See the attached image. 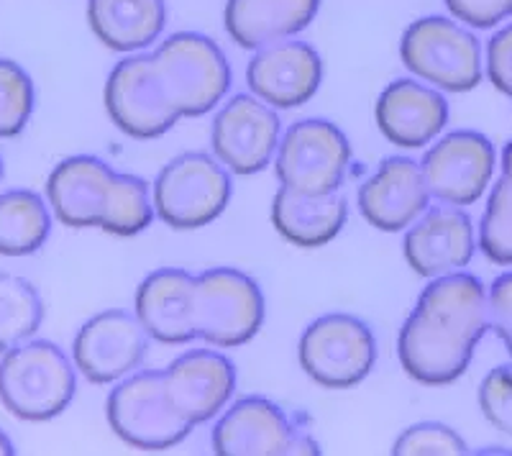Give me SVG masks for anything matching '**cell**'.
I'll return each instance as SVG.
<instances>
[{
	"mask_svg": "<svg viewBox=\"0 0 512 456\" xmlns=\"http://www.w3.org/2000/svg\"><path fill=\"white\" fill-rule=\"evenodd\" d=\"M118 172L93 154L67 157L49 172L47 203L67 228H100Z\"/></svg>",
	"mask_w": 512,
	"mask_h": 456,
	"instance_id": "ffe728a7",
	"label": "cell"
},
{
	"mask_svg": "<svg viewBox=\"0 0 512 456\" xmlns=\"http://www.w3.org/2000/svg\"><path fill=\"white\" fill-rule=\"evenodd\" d=\"M44 321V303L29 280L0 272V351L34 339Z\"/></svg>",
	"mask_w": 512,
	"mask_h": 456,
	"instance_id": "484cf974",
	"label": "cell"
},
{
	"mask_svg": "<svg viewBox=\"0 0 512 456\" xmlns=\"http://www.w3.org/2000/svg\"><path fill=\"white\" fill-rule=\"evenodd\" d=\"M351 164L346 134L326 118H303L282 134L274 172L282 188L326 195L344 185Z\"/></svg>",
	"mask_w": 512,
	"mask_h": 456,
	"instance_id": "9c48e42d",
	"label": "cell"
},
{
	"mask_svg": "<svg viewBox=\"0 0 512 456\" xmlns=\"http://www.w3.org/2000/svg\"><path fill=\"white\" fill-rule=\"evenodd\" d=\"M52 208L34 190L0 195V257H29L52 234Z\"/></svg>",
	"mask_w": 512,
	"mask_h": 456,
	"instance_id": "d4e9b609",
	"label": "cell"
},
{
	"mask_svg": "<svg viewBox=\"0 0 512 456\" xmlns=\"http://www.w3.org/2000/svg\"><path fill=\"white\" fill-rule=\"evenodd\" d=\"M489 334L487 287L469 272L433 277L400 328L397 357L410 380L446 387L472 367L479 341Z\"/></svg>",
	"mask_w": 512,
	"mask_h": 456,
	"instance_id": "6da1fadb",
	"label": "cell"
},
{
	"mask_svg": "<svg viewBox=\"0 0 512 456\" xmlns=\"http://www.w3.org/2000/svg\"><path fill=\"white\" fill-rule=\"evenodd\" d=\"M77 392V367L52 341L29 339L0 359V403L26 423L54 421Z\"/></svg>",
	"mask_w": 512,
	"mask_h": 456,
	"instance_id": "7a4b0ae2",
	"label": "cell"
},
{
	"mask_svg": "<svg viewBox=\"0 0 512 456\" xmlns=\"http://www.w3.org/2000/svg\"><path fill=\"white\" fill-rule=\"evenodd\" d=\"M162 372L169 398L195 428L216 421L236 392V367L216 346L185 351Z\"/></svg>",
	"mask_w": 512,
	"mask_h": 456,
	"instance_id": "e0dca14e",
	"label": "cell"
},
{
	"mask_svg": "<svg viewBox=\"0 0 512 456\" xmlns=\"http://www.w3.org/2000/svg\"><path fill=\"white\" fill-rule=\"evenodd\" d=\"M34 80L13 59L0 57V139H13L34 113Z\"/></svg>",
	"mask_w": 512,
	"mask_h": 456,
	"instance_id": "f1b7e54d",
	"label": "cell"
},
{
	"mask_svg": "<svg viewBox=\"0 0 512 456\" xmlns=\"http://www.w3.org/2000/svg\"><path fill=\"white\" fill-rule=\"evenodd\" d=\"M400 59L418 80L441 93H469L484 77L477 36L443 16L413 21L400 39Z\"/></svg>",
	"mask_w": 512,
	"mask_h": 456,
	"instance_id": "8992f818",
	"label": "cell"
},
{
	"mask_svg": "<svg viewBox=\"0 0 512 456\" xmlns=\"http://www.w3.org/2000/svg\"><path fill=\"white\" fill-rule=\"evenodd\" d=\"M323 82V59L308 41L285 39L256 49L246 67L249 93L277 111L305 106Z\"/></svg>",
	"mask_w": 512,
	"mask_h": 456,
	"instance_id": "2e32d148",
	"label": "cell"
},
{
	"mask_svg": "<svg viewBox=\"0 0 512 456\" xmlns=\"http://www.w3.org/2000/svg\"><path fill=\"white\" fill-rule=\"evenodd\" d=\"M282 139V123L277 108L267 106L254 93L233 95L223 100L213 126L210 147L218 162L231 175H259L274 162Z\"/></svg>",
	"mask_w": 512,
	"mask_h": 456,
	"instance_id": "30bf717a",
	"label": "cell"
},
{
	"mask_svg": "<svg viewBox=\"0 0 512 456\" xmlns=\"http://www.w3.org/2000/svg\"><path fill=\"white\" fill-rule=\"evenodd\" d=\"M489 303V331L505 344L507 354L512 357V269L497 277L487 287Z\"/></svg>",
	"mask_w": 512,
	"mask_h": 456,
	"instance_id": "1f68e13d",
	"label": "cell"
},
{
	"mask_svg": "<svg viewBox=\"0 0 512 456\" xmlns=\"http://www.w3.org/2000/svg\"><path fill=\"white\" fill-rule=\"evenodd\" d=\"M374 121L379 134L395 147L423 149L446 129L448 100L428 82L400 77L379 93Z\"/></svg>",
	"mask_w": 512,
	"mask_h": 456,
	"instance_id": "d6986e66",
	"label": "cell"
},
{
	"mask_svg": "<svg viewBox=\"0 0 512 456\" xmlns=\"http://www.w3.org/2000/svg\"><path fill=\"white\" fill-rule=\"evenodd\" d=\"M484 421L505 436H512V362L489 369L477 392Z\"/></svg>",
	"mask_w": 512,
	"mask_h": 456,
	"instance_id": "4dcf8cb0",
	"label": "cell"
},
{
	"mask_svg": "<svg viewBox=\"0 0 512 456\" xmlns=\"http://www.w3.org/2000/svg\"><path fill=\"white\" fill-rule=\"evenodd\" d=\"M397 456H456L466 454V441L446 423L425 421L405 428L392 444Z\"/></svg>",
	"mask_w": 512,
	"mask_h": 456,
	"instance_id": "f546056e",
	"label": "cell"
},
{
	"mask_svg": "<svg viewBox=\"0 0 512 456\" xmlns=\"http://www.w3.org/2000/svg\"><path fill=\"white\" fill-rule=\"evenodd\" d=\"M213 451L221 456L313 454L315 444L297 433L285 410L269 398H241L228 405L213 428Z\"/></svg>",
	"mask_w": 512,
	"mask_h": 456,
	"instance_id": "5bb4252c",
	"label": "cell"
},
{
	"mask_svg": "<svg viewBox=\"0 0 512 456\" xmlns=\"http://www.w3.org/2000/svg\"><path fill=\"white\" fill-rule=\"evenodd\" d=\"M149 57L164 100L180 121L208 116L226 100L231 67L223 49L208 36L180 31L164 39Z\"/></svg>",
	"mask_w": 512,
	"mask_h": 456,
	"instance_id": "3957f363",
	"label": "cell"
},
{
	"mask_svg": "<svg viewBox=\"0 0 512 456\" xmlns=\"http://www.w3.org/2000/svg\"><path fill=\"white\" fill-rule=\"evenodd\" d=\"M446 8L472 29H492L512 16V0H446Z\"/></svg>",
	"mask_w": 512,
	"mask_h": 456,
	"instance_id": "d6a6232c",
	"label": "cell"
},
{
	"mask_svg": "<svg viewBox=\"0 0 512 456\" xmlns=\"http://www.w3.org/2000/svg\"><path fill=\"white\" fill-rule=\"evenodd\" d=\"M297 362L308 380L326 390H351L372 375L377 336L351 313H328L310 323L297 341Z\"/></svg>",
	"mask_w": 512,
	"mask_h": 456,
	"instance_id": "ba28073f",
	"label": "cell"
},
{
	"mask_svg": "<svg viewBox=\"0 0 512 456\" xmlns=\"http://www.w3.org/2000/svg\"><path fill=\"white\" fill-rule=\"evenodd\" d=\"M154 218H157L154 198L149 193V185H146L144 177L121 175L118 172L111 203H108L100 231L111 236H121V239H131V236L144 234L146 228L152 226Z\"/></svg>",
	"mask_w": 512,
	"mask_h": 456,
	"instance_id": "4316f807",
	"label": "cell"
},
{
	"mask_svg": "<svg viewBox=\"0 0 512 456\" xmlns=\"http://www.w3.org/2000/svg\"><path fill=\"white\" fill-rule=\"evenodd\" d=\"M134 313L152 341L185 346L195 331V275L182 267L154 269L136 287Z\"/></svg>",
	"mask_w": 512,
	"mask_h": 456,
	"instance_id": "44dd1931",
	"label": "cell"
},
{
	"mask_svg": "<svg viewBox=\"0 0 512 456\" xmlns=\"http://www.w3.org/2000/svg\"><path fill=\"white\" fill-rule=\"evenodd\" d=\"M0 180H3V159H0Z\"/></svg>",
	"mask_w": 512,
	"mask_h": 456,
	"instance_id": "8d00e7d4",
	"label": "cell"
},
{
	"mask_svg": "<svg viewBox=\"0 0 512 456\" xmlns=\"http://www.w3.org/2000/svg\"><path fill=\"white\" fill-rule=\"evenodd\" d=\"M88 24L103 47L136 54L162 36L167 6L164 0H88Z\"/></svg>",
	"mask_w": 512,
	"mask_h": 456,
	"instance_id": "cb8c5ba5",
	"label": "cell"
},
{
	"mask_svg": "<svg viewBox=\"0 0 512 456\" xmlns=\"http://www.w3.org/2000/svg\"><path fill=\"white\" fill-rule=\"evenodd\" d=\"M152 198L159 221L175 231H198L226 213L233 198L231 170L216 154L185 152L159 170Z\"/></svg>",
	"mask_w": 512,
	"mask_h": 456,
	"instance_id": "277c9868",
	"label": "cell"
},
{
	"mask_svg": "<svg viewBox=\"0 0 512 456\" xmlns=\"http://www.w3.org/2000/svg\"><path fill=\"white\" fill-rule=\"evenodd\" d=\"M320 0H226L223 24L241 49H262L313 24Z\"/></svg>",
	"mask_w": 512,
	"mask_h": 456,
	"instance_id": "603a6c76",
	"label": "cell"
},
{
	"mask_svg": "<svg viewBox=\"0 0 512 456\" xmlns=\"http://www.w3.org/2000/svg\"><path fill=\"white\" fill-rule=\"evenodd\" d=\"M477 246L484 257L500 267H512V182H492L477 231Z\"/></svg>",
	"mask_w": 512,
	"mask_h": 456,
	"instance_id": "83f0119b",
	"label": "cell"
},
{
	"mask_svg": "<svg viewBox=\"0 0 512 456\" xmlns=\"http://www.w3.org/2000/svg\"><path fill=\"white\" fill-rule=\"evenodd\" d=\"M500 177H505V180L512 182V139L507 141L500 152Z\"/></svg>",
	"mask_w": 512,
	"mask_h": 456,
	"instance_id": "e575fe53",
	"label": "cell"
},
{
	"mask_svg": "<svg viewBox=\"0 0 512 456\" xmlns=\"http://www.w3.org/2000/svg\"><path fill=\"white\" fill-rule=\"evenodd\" d=\"M274 231L297 249H320L331 244L349 221V203L341 193H300L292 188H277L272 198Z\"/></svg>",
	"mask_w": 512,
	"mask_h": 456,
	"instance_id": "7402d4cb",
	"label": "cell"
},
{
	"mask_svg": "<svg viewBox=\"0 0 512 456\" xmlns=\"http://www.w3.org/2000/svg\"><path fill=\"white\" fill-rule=\"evenodd\" d=\"M484 67H487L489 82L502 95L512 98V24H507L489 39Z\"/></svg>",
	"mask_w": 512,
	"mask_h": 456,
	"instance_id": "836d02e7",
	"label": "cell"
},
{
	"mask_svg": "<svg viewBox=\"0 0 512 456\" xmlns=\"http://www.w3.org/2000/svg\"><path fill=\"white\" fill-rule=\"evenodd\" d=\"M13 454V444L11 439H8L6 433L0 431V456H11Z\"/></svg>",
	"mask_w": 512,
	"mask_h": 456,
	"instance_id": "d590c367",
	"label": "cell"
},
{
	"mask_svg": "<svg viewBox=\"0 0 512 456\" xmlns=\"http://www.w3.org/2000/svg\"><path fill=\"white\" fill-rule=\"evenodd\" d=\"M267 300L251 275L233 267H210L195 275V331L216 349H239L264 326Z\"/></svg>",
	"mask_w": 512,
	"mask_h": 456,
	"instance_id": "52a82bcc",
	"label": "cell"
},
{
	"mask_svg": "<svg viewBox=\"0 0 512 456\" xmlns=\"http://www.w3.org/2000/svg\"><path fill=\"white\" fill-rule=\"evenodd\" d=\"M103 103L113 126L136 141L159 139L180 121L164 100L152 57L144 52L128 54L113 67L105 80Z\"/></svg>",
	"mask_w": 512,
	"mask_h": 456,
	"instance_id": "4fadbf2b",
	"label": "cell"
},
{
	"mask_svg": "<svg viewBox=\"0 0 512 456\" xmlns=\"http://www.w3.org/2000/svg\"><path fill=\"white\" fill-rule=\"evenodd\" d=\"M356 203L369 226L395 234L413 226L431 208L433 198L420 162L410 157H387L372 177L361 182Z\"/></svg>",
	"mask_w": 512,
	"mask_h": 456,
	"instance_id": "ac0fdd59",
	"label": "cell"
},
{
	"mask_svg": "<svg viewBox=\"0 0 512 456\" xmlns=\"http://www.w3.org/2000/svg\"><path fill=\"white\" fill-rule=\"evenodd\" d=\"M425 185L436 203L469 208L489 193L497 170L495 144L479 131L438 136L420 159Z\"/></svg>",
	"mask_w": 512,
	"mask_h": 456,
	"instance_id": "8fae6325",
	"label": "cell"
},
{
	"mask_svg": "<svg viewBox=\"0 0 512 456\" xmlns=\"http://www.w3.org/2000/svg\"><path fill=\"white\" fill-rule=\"evenodd\" d=\"M477 252V228L469 213L456 205H431L413 226L405 228L402 254L418 277H433L461 272L472 264Z\"/></svg>",
	"mask_w": 512,
	"mask_h": 456,
	"instance_id": "9a60e30c",
	"label": "cell"
},
{
	"mask_svg": "<svg viewBox=\"0 0 512 456\" xmlns=\"http://www.w3.org/2000/svg\"><path fill=\"white\" fill-rule=\"evenodd\" d=\"M510 100H512V98H510Z\"/></svg>",
	"mask_w": 512,
	"mask_h": 456,
	"instance_id": "74e56055",
	"label": "cell"
},
{
	"mask_svg": "<svg viewBox=\"0 0 512 456\" xmlns=\"http://www.w3.org/2000/svg\"><path fill=\"white\" fill-rule=\"evenodd\" d=\"M105 418L123 444L139 451L175 449L195 431L169 398L162 369H136L116 382Z\"/></svg>",
	"mask_w": 512,
	"mask_h": 456,
	"instance_id": "5b68a950",
	"label": "cell"
},
{
	"mask_svg": "<svg viewBox=\"0 0 512 456\" xmlns=\"http://www.w3.org/2000/svg\"><path fill=\"white\" fill-rule=\"evenodd\" d=\"M152 336L134 310L111 308L85 321L72 341V362L93 385H116L141 369Z\"/></svg>",
	"mask_w": 512,
	"mask_h": 456,
	"instance_id": "7c38bea8",
	"label": "cell"
}]
</instances>
